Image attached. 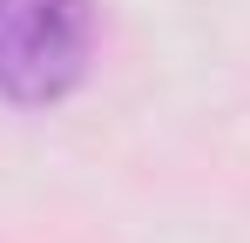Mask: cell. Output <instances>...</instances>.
I'll return each instance as SVG.
<instances>
[{
    "label": "cell",
    "instance_id": "6da1fadb",
    "mask_svg": "<svg viewBox=\"0 0 250 243\" xmlns=\"http://www.w3.org/2000/svg\"><path fill=\"white\" fill-rule=\"evenodd\" d=\"M88 0H0V95L61 101L88 68Z\"/></svg>",
    "mask_w": 250,
    "mask_h": 243
}]
</instances>
